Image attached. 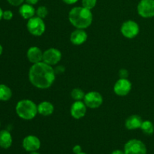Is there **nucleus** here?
I'll return each instance as SVG.
<instances>
[{"label":"nucleus","instance_id":"f257e3e1","mask_svg":"<svg viewBox=\"0 0 154 154\" xmlns=\"http://www.w3.org/2000/svg\"><path fill=\"white\" fill-rule=\"evenodd\" d=\"M56 78L54 68L43 61L33 64L29 72V80L34 87L48 89L52 86Z\"/></svg>","mask_w":154,"mask_h":154},{"label":"nucleus","instance_id":"f03ea898","mask_svg":"<svg viewBox=\"0 0 154 154\" xmlns=\"http://www.w3.org/2000/svg\"><path fill=\"white\" fill-rule=\"evenodd\" d=\"M93 19L91 10L83 6L74 7L69 13V22L77 29H87L92 24Z\"/></svg>","mask_w":154,"mask_h":154},{"label":"nucleus","instance_id":"7ed1b4c3","mask_svg":"<svg viewBox=\"0 0 154 154\" xmlns=\"http://www.w3.org/2000/svg\"><path fill=\"white\" fill-rule=\"evenodd\" d=\"M17 114L24 120H31L38 114V105L30 99H22L17 102L15 108Z\"/></svg>","mask_w":154,"mask_h":154},{"label":"nucleus","instance_id":"20e7f679","mask_svg":"<svg viewBox=\"0 0 154 154\" xmlns=\"http://www.w3.org/2000/svg\"><path fill=\"white\" fill-rule=\"evenodd\" d=\"M26 28L30 34L33 36L38 37L45 33L46 26L43 19L38 17H33L27 21Z\"/></svg>","mask_w":154,"mask_h":154},{"label":"nucleus","instance_id":"39448f33","mask_svg":"<svg viewBox=\"0 0 154 154\" xmlns=\"http://www.w3.org/2000/svg\"><path fill=\"white\" fill-rule=\"evenodd\" d=\"M125 154H147L145 144L138 139H131L125 144L123 149Z\"/></svg>","mask_w":154,"mask_h":154},{"label":"nucleus","instance_id":"423d86ee","mask_svg":"<svg viewBox=\"0 0 154 154\" xmlns=\"http://www.w3.org/2000/svg\"><path fill=\"white\" fill-rule=\"evenodd\" d=\"M138 14L143 18L154 17V0H141L137 6Z\"/></svg>","mask_w":154,"mask_h":154},{"label":"nucleus","instance_id":"0eeeda50","mask_svg":"<svg viewBox=\"0 0 154 154\" xmlns=\"http://www.w3.org/2000/svg\"><path fill=\"white\" fill-rule=\"evenodd\" d=\"M120 31L124 37L127 38H134L139 33V26L134 20L125 21L122 24Z\"/></svg>","mask_w":154,"mask_h":154},{"label":"nucleus","instance_id":"6e6552de","mask_svg":"<svg viewBox=\"0 0 154 154\" xmlns=\"http://www.w3.org/2000/svg\"><path fill=\"white\" fill-rule=\"evenodd\" d=\"M84 102L87 108L95 109L98 108L103 103V98L99 92L91 91L86 93L84 99Z\"/></svg>","mask_w":154,"mask_h":154},{"label":"nucleus","instance_id":"1a4fd4ad","mask_svg":"<svg viewBox=\"0 0 154 154\" xmlns=\"http://www.w3.org/2000/svg\"><path fill=\"white\" fill-rule=\"evenodd\" d=\"M61 58V52L57 48H49L43 52V62L51 66L58 64Z\"/></svg>","mask_w":154,"mask_h":154},{"label":"nucleus","instance_id":"9d476101","mask_svg":"<svg viewBox=\"0 0 154 154\" xmlns=\"http://www.w3.org/2000/svg\"><path fill=\"white\" fill-rule=\"evenodd\" d=\"M132 90V84L127 78H120L114 86V92L119 96H126Z\"/></svg>","mask_w":154,"mask_h":154},{"label":"nucleus","instance_id":"9b49d317","mask_svg":"<svg viewBox=\"0 0 154 154\" xmlns=\"http://www.w3.org/2000/svg\"><path fill=\"white\" fill-rule=\"evenodd\" d=\"M23 147L27 152H35L41 147V141L35 135H29L26 136L23 140Z\"/></svg>","mask_w":154,"mask_h":154},{"label":"nucleus","instance_id":"f8f14e48","mask_svg":"<svg viewBox=\"0 0 154 154\" xmlns=\"http://www.w3.org/2000/svg\"><path fill=\"white\" fill-rule=\"evenodd\" d=\"M87 105L82 101H75L71 106L70 113L73 118L79 120L84 117L87 113Z\"/></svg>","mask_w":154,"mask_h":154},{"label":"nucleus","instance_id":"ddd939ff","mask_svg":"<svg viewBox=\"0 0 154 154\" xmlns=\"http://www.w3.org/2000/svg\"><path fill=\"white\" fill-rule=\"evenodd\" d=\"M26 57L29 61L32 64L38 63L43 61V52L38 47H31L28 49Z\"/></svg>","mask_w":154,"mask_h":154},{"label":"nucleus","instance_id":"4468645a","mask_svg":"<svg viewBox=\"0 0 154 154\" xmlns=\"http://www.w3.org/2000/svg\"><path fill=\"white\" fill-rule=\"evenodd\" d=\"M87 33L83 29H76L71 33L70 41L73 45H81L87 40Z\"/></svg>","mask_w":154,"mask_h":154},{"label":"nucleus","instance_id":"2eb2a0df","mask_svg":"<svg viewBox=\"0 0 154 154\" xmlns=\"http://www.w3.org/2000/svg\"><path fill=\"white\" fill-rule=\"evenodd\" d=\"M143 123L142 118L138 115H132L126 119L125 126L129 130L140 129Z\"/></svg>","mask_w":154,"mask_h":154},{"label":"nucleus","instance_id":"dca6fc26","mask_svg":"<svg viewBox=\"0 0 154 154\" xmlns=\"http://www.w3.org/2000/svg\"><path fill=\"white\" fill-rule=\"evenodd\" d=\"M19 13L23 19L29 20L35 17V14H36V11L32 5L23 3V4L20 6Z\"/></svg>","mask_w":154,"mask_h":154},{"label":"nucleus","instance_id":"f3484780","mask_svg":"<svg viewBox=\"0 0 154 154\" xmlns=\"http://www.w3.org/2000/svg\"><path fill=\"white\" fill-rule=\"evenodd\" d=\"M13 143V138L8 130L3 129L0 131V147L2 149H8Z\"/></svg>","mask_w":154,"mask_h":154},{"label":"nucleus","instance_id":"a211bd4d","mask_svg":"<svg viewBox=\"0 0 154 154\" xmlns=\"http://www.w3.org/2000/svg\"><path fill=\"white\" fill-rule=\"evenodd\" d=\"M54 106L51 102L44 101L38 105V114L42 116H50L54 113Z\"/></svg>","mask_w":154,"mask_h":154},{"label":"nucleus","instance_id":"6ab92c4d","mask_svg":"<svg viewBox=\"0 0 154 154\" xmlns=\"http://www.w3.org/2000/svg\"><path fill=\"white\" fill-rule=\"evenodd\" d=\"M12 96V91L9 87L5 84H0V101H8Z\"/></svg>","mask_w":154,"mask_h":154},{"label":"nucleus","instance_id":"aec40b11","mask_svg":"<svg viewBox=\"0 0 154 154\" xmlns=\"http://www.w3.org/2000/svg\"><path fill=\"white\" fill-rule=\"evenodd\" d=\"M140 129L144 134L150 135L154 132V125L152 122L149 121V120H144L143 121Z\"/></svg>","mask_w":154,"mask_h":154},{"label":"nucleus","instance_id":"412c9836","mask_svg":"<svg viewBox=\"0 0 154 154\" xmlns=\"http://www.w3.org/2000/svg\"><path fill=\"white\" fill-rule=\"evenodd\" d=\"M86 93L80 88H75L71 92V96L75 101H82Z\"/></svg>","mask_w":154,"mask_h":154},{"label":"nucleus","instance_id":"4be33fe9","mask_svg":"<svg viewBox=\"0 0 154 154\" xmlns=\"http://www.w3.org/2000/svg\"><path fill=\"white\" fill-rule=\"evenodd\" d=\"M48 14V10L45 6H39L36 10V15L42 19H45Z\"/></svg>","mask_w":154,"mask_h":154},{"label":"nucleus","instance_id":"5701e85b","mask_svg":"<svg viewBox=\"0 0 154 154\" xmlns=\"http://www.w3.org/2000/svg\"><path fill=\"white\" fill-rule=\"evenodd\" d=\"M81 3H82L83 7L92 10L96 7L97 0H82Z\"/></svg>","mask_w":154,"mask_h":154},{"label":"nucleus","instance_id":"b1692460","mask_svg":"<svg viewBox=\"0 0 154 154\" xmlns=\"http://www.w3.org/2000/svg\"><path fill=\"white\" fill-rule=\"evenodd\" d=\"M2 18L5 20H10L13 18V12L10 10L3 11Z\"/></svg>","mask_w":154,"mask_h":154},{"label":"nucleus","instance_id":"393cba45","mask_svg":"<svg viewBox=\"0 0 154 154\" xmlns=\"http://www.w3.org/2000/svg\"><path fill=\"white\" fill-rule=\"evenodd\" d=\"M7 2L11 5L17 7V6H20L21 5L23 4L25 0H7Z\"/></svg>","mask_w":154,"mask_h":154},{"label":"nucleus","instance_id":"a878e982","mask_svg":"<svg viewBox=\"0 0 154 154\" xmlns=\"http://www.w3.org/2000/svg\"><path fill=\"white\" fill-rule=\"evenodd\" d=\"M129 73L128 72V70L125 69H122L119 71V76H120V78H128L129 77Z\"/></svg>","mask_w":154,"mask_h":154},{"label":"nucleus","instance_id":"bb28decb","mask_svg":"<svg viewBox=\"0 0 154 154\" xmlns=\"http://www.w3.org/2000/svg\"><path fill=\"white\" fill-rule=\"evenodd\" d=\"M72 150H73V153L75 154H78L82 152V148L80 145H75L72 149Z\"/></svg>","mask_w":154,"mask_h":154},{"label":"nucleus","instance_id":"cd10ccee","mask_svg":"<svg viewBox=\"0 0 154 154\" xmlns=\"http://www.w3.org/2000/svg\"><path fill=\"white\" fill-rule=\"evenodd\" d=\"M54 71H55L56 74H61L63 72H64L65 69L63 66H57V69H54Z\"/></svg>","mask_w":154,"mask_h":154},{"label":"nucleus","instance_id":"c85d7f7f","mask_svg":"<svg viewBox=\"0 0 154 154\" xmlns=\"http://www.w3.org/2000/svg\"><path fill=\"white\" fill-rule=\"evenodd\" d=\"M62 1L67 5H73L75 4L78 0H62Z\"/></svg>","mask_w":154,"mask_h":154},{"label":"nucleus","instance_id":"c756f323","mask_svg":"<svg viewBox=\"0 0 154 154\" xmlns=\"http://www.w3.org/2000/svg\"><path fill=\"white\" fill-rule=\"evenodd\" d=\"M38 1L39 0H25L26 3L32 5H36L38 2Z\"/></svg>","mask_w":154,"mask_h":154},{"label":"nucleus","instance_id":"7c9ffc66","mask_svg":"<svg viewBox=\"0 0 154 154\" xmlns=\"http://www.w3.org/2000/svg\"><path fill=\"white\" fill-rule=\"evenodd\" d=\"M111 154H125V153H124V151H122V150H114V151H113Z\"/></svg>","mask_w":154,"mask_h":154},{"label":"nucleus","instance_id":"2f4dec72","mask_svg":"<svg viewBox=\"0 0 154 154\" xmlns=\"http://www.w3.org/2000/svg\"><path fill=\"white\" fill-rule=\"evenodd\" d=\"M2 16H3V11H2V9L0 8V20H1L2 19H3Z\"/></svg>","mask_w":154,"mask_h":154},{"label":"nucleus","instance_id":"473e14b6","mask_svg":"<svg viewBox=\"0 0 154 154\" xmlns=\"http://www.w3.org/2000/svg\"><path fill=\"white\" fill-rule=\"evenodd\" d=\"M2 52H3V48H2V46L1 44H0V56L2 54Z\"/></svg>","mask_w":154,"mask_h":154},{"label":"nucleus","instance_id":"72a5a7b5","mask_svg":"<svg viewBox=\"0 0 154 154\" xmlns=\"http://www.w3.org/2000/svg\"><path fill=\"white\" fill-rule=\"evenodd\" d=\"M30 154H40V153H38V152H36V151H35V152H31Z\"/></svg>","mask_w":154,"mask_h":154},{"label":"nucleus","instance_id":"f704fd0d","mask_svg":"<svg viewBox=\"0 0 154 154\" xmlns=\"http://www.w3.org/2000/svg\"><path fill=\"white\" fill-rule=\"evenodd\" d=\"M78 154H87V153H83V152H81V153H78Z\"/></svg>","mask_w":154,"mask_h":154},{"label":"nucleus","instance_id":"c9c22d12","mask_svg":"<svg viewBox=\"0 0 154 154\" xmlns=\"http://www.w3.org/2000/svg\"><path fill=\"white\" fill-rule=\"evenodd\" d=\"M0 126H1V121H0Z\"/></svg>","mask_w":154,"mask_h":154}]
</instances>
